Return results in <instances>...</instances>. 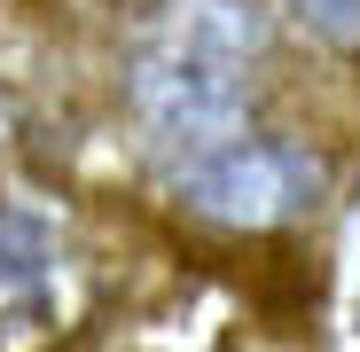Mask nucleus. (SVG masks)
Returning a JSON list of instances; mask_svg holds the SVG:
<instances>
[{"mask_svg": "<svg viewBox=\"0 0 360 352\" xmlns=\"http://www.w3.org/2000/svg\"><path fill=\"white\" fill-rule=\"evenodd\" d=\"M251 0H172V32L134 63V117L172 172L251 133Z\"/></svg>", "mask_w": 360, "mask_h": 352, "instance_id": "1", "label": "nucleus"}, {"mask_svg": "<svg viewBox=\"0 0 360 352\" xmlns=\"http://www.w3.org/2000/svg\"><path fill=\"white\" fill-rule=\"evenodd\" d=\"M282 8L306 24L321 47H337V55H360V0H282Z\"/></svg>", "mask_w": 360, "mask_h": 352, "instance_id": "4", "label": "nucleus"}, {"mask_svg": "<svg viewBox=\"0 0 360 352\" xmlns=\"http://www.w3.org/2000/svg\"><path fill=\"white\" fill-rule=\"evenodd\" d=\"M55 274V243H47V227L16 204H0V313H24L39 306V289Z\"/></svg>", "mask_w": 360, "mask_h": 352, "instance_id": "3", "label": "nucleus"}, {"mask_svg": "<svg viewBox=\"0 0 360 352\" xmlns=\"http://www.w3.org/2000/svg\"><path fill=\"white\" fill-rule=\"evenodd\" d=\"M180 211H196L212 227H243V235H274L314 219L329 196V157L297 133H235L227 149L196 157L172 172Z\"/></svg>", "mask_w": 360, "mask_h": 352, "instance_id": "2", "label": "nucleus"}]
</instances>
